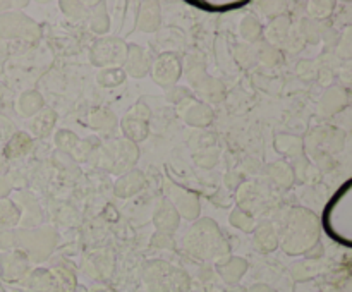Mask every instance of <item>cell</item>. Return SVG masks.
I'll return each mask as SVG.
<instances>
[{"label": "cell", "mask_w": 352, "mask_h": 292, "mask_svg": "<svg viewBox=\"0 0 352 292\" xmlns=\"http://www.w3.org/2000/svg\"><path fill=\"white\" fill-rule=\"evenodd\" d=\"M323 229L333 240L352 247V179L344 182L327 203Z\"/></svg>", "instance_id": "cell-1"}, {"label": "cell", "mask_w": 352, "mask_h": 292, "mask_svg": "<svg viewBox=\"0 0 352 292\" xmlns=\"http://www.w3.org/2000/svg\"><path fill=\"white\" fill-rule=\"evenodd\" d=\"M339 54L342 55V57L352 60V26H347L346 30H344L342 38H340Z\"/></svg>", "instance_id": "cell-2"}, {"label": "cell", "mask_w": 352, "mask_h": 292, "mask_svg": "<svg viewBox=\"0 0 352 292\" xmlns=\"http://www.w3.org/2000/svg\"><path fill=\"white\" fill-rule=\"evenodd\" d=\"M340 78H342L346 82H349V85H352V60L344 64L342 71H340Z\"/></svg>", "instance_id": "cell-3"}]
</instances>
